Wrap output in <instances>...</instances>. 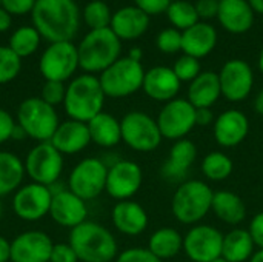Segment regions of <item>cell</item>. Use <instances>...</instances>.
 Returning <instances> with one entry per match:
<instances>
[{"instance_id": "d6986e66", "label": "cell", "mask_w": 263, "mask_h": 262, "mask_svg": "<svg viewBox=\"0 0 263 262\" xmlns=\"http://www.w3.org/2000/svg\"><path fill=\"white\" fill-rule=\"evenodd\" d=\"M216 142L223 148H233L242 144L250 133V120L239 110H227L219 114L213 125Z\"/></svg>"}, {"instance_id": "11a10c76", "label": "cell", "mask_w": 263, "mask_h": 262, "mask_svg": "<svg viewBox=\"0 0 263 262\" xmlns=\"http://www.w3.org/2000/svg\"><path fill=\"white\" fill-rule=\"evenodd\" d=\"M142 56H143V53H142L140 48H133V49L129 51V54H128V57H131V59H134V60H137V62L142 60Z\"/></svg>"}, {"instance_id": "ffe728a7", "label": "cell", "mask_w": 263, "mask_h": 262, "mask_svg": "<svg viewBox=\"0 0 263 262\" xmlns=\"http://www.w3.org/2000/svg\"><path fill=\"white\" fill-rule=\"evenodd\" d=\"M197 158V147L190 139L176 141L171 147L170 156L160 168V174L165 181L173 184H182L186 179V174Z\"/></svg>"}, {"instance_id": "f907efd6", "label": "cell", "mask_w": 263, "mask_h": 262, "mask_svg": "<svg viewBox=\"0 0 263 262\" xmlns=\"http://www.w3.org/2000/svg\"><path fill=\"white\" fill-rule=\"evenodd\" d=\"M11 23H12V19H11V14L3 9L0 6V32H5L11 28Z\"/></svg>"}, {"instance_id": "44dd1931", "label": "cell", "mask_w": 263, "mask_h": 262, "mask_svg": "<svg viewBox=\"0 0 263 262\" xmlns=\"http://www.w3.org/2000/svg\"><path fill=\"white\" fill-rule=\"evenodd\" d=\"M63 156H71L83 151L91 144V136L86 122L68 119L60 122L54 136L49 141Z\"/></svg>"}, {"instance_id": "ac0fdd59", "label": "cell", "mask_w": 263, "mask_h": 262, "mask_svg": "<svg viewBox=\"0 0 263 262\" xmlns=\"http://www.w3.org/2000/svg\"><path fill=\"white\" fill-rule=\"evenodd\" d=\"M54 242L40 230H28L11 241V262H49Z\"/></svg>"}, {"instance_id": "2e32d148", "label": "cell", "mask_w": 263, "mask_h": 262, "mask_svg": "<svg viewBox=\"0 0 263 262\" xmlns=\"http://www.w3.org/2000/svg\"><path fill=\"white\" fill-rule=\"evenodd\" d=\"M219 80L222 96L227 100L242 102L251 94L254 85V73L248 62L233 59L222 66L219 73Z\"/></svg>"}, {"instance_id": "3957f363", "label": "cell", "mask_w": 263, "mask_h": 262, "mask_svg": "<svg viewBox=\"0 0 263 262\" xmlns=\"http://www.w3.org/2000/svg\"><path fill=\"white\" fill-rule=\"evenodd\" d=\"M105 93L100 80L94 74H82L74 77L66 85V94L63 100V110L69 119L89 122L99 113L103 111Z\"/></svg>"}, {"instance_id": "6da1fadb", "label": "cell", "mask_w": 263, "mask_h": 262, "mask_svg": "<svg viewBox=\"0 0 263 262\" xmlns=\"http://www.w3.org/2000/svg\"><path fill=\"white\" fill-rule=\"evenodd\" d=\"M32 26L49 43L71 42L80 26V11L74 0H35Z\"/></svg>"}, {"instance_id": "4316f807", "label": "cell", "mask_w": 263, "mask_h": 262, "mask_svg": "<svg viewBox=\"0 0 263 262\" xmlns=\"http://www.w3.org/2000/svg\"><path fill=\"white\" fill-rule=\"evenodd\" d=\"M222 96L219 73L214 71H202L188 88V100L190 103L199 108H211L219 97Z\"/></svg>"}, {"instance_id": "6f0895ef", "label": "cell", "mask_w": 263, "mask_h": 262, "mask_svg": "<svg viewBox=\"0 0 263 262\" xmlns=\"http://www.w3.org/2000/svg\"><path fill=\"white\" fill-rule=\"evenodd\" d=\"M259 69H260V73L263 74V46L262 49H260V54H259Z\"/></svg>"}, {"instance_id": "7402d4cb", "label": "cell", "mask_w": 263, "mask_h": 262, "mask_svg": "<svg viewBox=\"0 0 263 262\" xmlns=\"http://www.w3.org/2000/svg\"><path fill=\"white\" fill-rule=\"evenodd\" d=\"M180 80L174 74L173 68L168 66H154L145 71V79L142 90L145 94L157 102H170L176 99L180 91Z\"/></svg>"}, {"instance_id": "484cf974", "label": "cell", "mask_w": 263, "mask_h": 262, "mask_svg": "<svg viewBox=\"0 0 263 262\" xmlns=\"http://www.w3.org/2000/svg\"><path fill=\"white\" fill-rule=\"evenodd\" d=\"M217 45V31L206 22H197L191 28L182 31V51L194 59H203Z\"/></svg>"}, {"instance_id": "9f6ffc18", "label": "cell", "mask_w": 263, "mask_h": 262, "mask_svg": "<svg viewBox=\"0 0 263 262\" xmlns=\"http://www.w3.org/2000/svg\"><path fill=\"white\" fill-rule=\"evenodd\" d=\"M250 262H263V249H259L257 252H254Z\"/></svg>"}, {"instance_id": "83f0119b", "label": "cell", "mask_w": 263, "mask_h": 262, "mask_svg": "<svg viewBox=\"0 0 263 262\" xmlns=\"http://www.w3.org/2000/svg\"><path fill=\"white\" fill-rule=\"evenodd\" d=\"M88 130L91 142L102 148H112L122 142V127L120 120L109 113H99L88 122Z\"/></svg>"}, {"instance_id": "74e56055", "label": "cell", "mask_w": 263, "mask_h": 262, "mask_svg": "<svg viewBox=\"0 0 263 262\" xmlns=\"http://www.w3.org/2000/svg\"><path fill=\"white\" fill-rule=\"evenodd\" d=\"M173 71H174V74L177 76V79L180 82H190L191 83L202 73L200 60L183 54L182 57H179L176 60V63L173 66Z\"/></svg>"}, {"instance_id": "cb8c5ba5", "label": "cell", "mask_w": 263, "mask_h": 262, "mask_svg": "<svg viewBox=\"0 0 263 262\" xmlns=\"http://www.w3.org/2000/svg\"><path fill=\"white\" fill-rule=\"evenodd\" d=\"M217 19L231 34H243L254 23V11L248 0H219Z\"/></svg>"}, {"instance_id": "52a82bcc", "label": "cell", "mask_w": 263, "mask_h": 262, "mask_svg": "<svg viewBox=\"0 0 263 262\" xmlns=\"http://www.w3.org/2000/svg\"><path fill=\"white\" fill-rule=\"evenodd\" d=\"M143 79L145 69L142 63L128 56L117 59L99 76L105 96L112 99H122L137 93L143 85Z\"/></svg>"}, {"instance_id": "f546056e", "label": "cell", "mask_w": 263, "mask_h": 262, "mask_svg": "<svg viewBox=\"0 0 263 262\" xmlns=\"http://www.w3.org/2000/svg\"><path fill=\"white\" fill-rule=\"evenodd\" d=\"M25 176L23 161L11 151H0V199L14 195L23 185Z\"/></svg>"}, {"instance_id": "e575fe53", "label": "cell", "mask_w": 263, "mask_h": 262, "mask_svg": "<svg viewBox=\"0 0 263 262\" xmlns=\"http://www.w3.org/2000/svg\"><path fill=\"white\" fill-rule=\"evenodd\" d=\"M166 15L170 19V22L173 23V28H176L179 31H185V29L191 28L193 25H196L197 22H200L197 11H196V5H193L186 0L171 2V5L166 9Z\"/></svg>"}, {"instance_id": "b9f144b4", "label": "cell", "mask_w": 263, "mask_h": 262, "mask_svg": "<svg viewBox=\"0 0 263 262\" xmlns=\"http://www.w3.org/2000/svg\"><path fill=\"white\" fill-rule=\"evenodd\" d=\"M49 262H79V258L69 242L54 244Z\"/></svg>"}, {"instance_id": "5b68a950", "label": "cell", "mask_w": 263, "mask_h": 262, "mask_svg": "<svg viewBox=\"0 0 263 262\" xmlns=\"http://www.w3.org/2000/svg\"><path fill=\"white\" fill-rule=\"evenodd\" d=\"M213 196L214 191L206 182L199 179L185 181L174 191L173 216L182 224H197L211 212Z\"/></svg>"}, {"instance_id": "816d5d0a", "label": "cell", "mask_w": 263, "mask_h": 262, "mask_svg": "<svg viewBox=\"0 0 263 262\" xmlns=\"http://www.w3.org/2000/svg\"><path fill=\"white\" fill-rule=\"evenodd\" d=\"M25 137H28V136H26V133H25V131H23V128H22V127H18V125H17V122H15V127H14V131H12L11 141H22V139H25Z\"/></svg>"}, {"instance_id": "db71d44e", "label": "cell", "mask_w": 263, "mask_h": 262, "mask_svg": "<svg viewBox=\"0 0 263 262\" xmlns=\"http://www.w3.org/2000/svg\"><path fill=\"white\" fill-rule=\"evenodd\" d=\"M248 3L251 5L254 12L263 14V0H248Z\"/></svg>"}, {"instance_id": "4fadbf2b", "label": "cell", "mask_w": 263, "mask_h": 262, "mask_svg": "<svg viewBox=\"0 0 263 262\" xmlns=\"http://www.w3.org/2000/svg\"><path fill=\"white\" fill-rule=\"evenodd\" d=\"M52 191L49 187L29 182L12 195V212L22 221L34 222L49 215Z\"/></svg>"}, {"instance_id": "ab89813d", "label": "cell", "mask_w": 263, "mask_h": 262, "mask_svg": "<svg viewBox=\"0 0 263 262\" xmlns=\"http://www.w3.org/2000/svg\"><path fill=\"white\" fill-rule=\"evenodd\" d=\"M65 94H66V85L63 82H55V80H46L42 86V94L40 97L49 103L51 107H57V105H63L65 100Z\"/></svg>"}, {"instance_id": "d4e9b609", "label": "cell", "mask_w": 263, "mask_h": 262, "mask_svg": "<svg viewBox=\"0 0 263 262\" xmlns=\"http://www.w3.org/2000/svg\"><path fill=\"white\" fill-rule=\"evenodd\" d=\"M149 15L137 6H123L112 14L109 28L120 40H136L146 32Z\"/></svg>"}, {"instance_id": "9c48e42d", "label": "cell", "mask_w": 263, "mask_h": 262, "mask_svg": "<svg viewBox=\"0 0 263 262\" xmlns=\"http://www.w3.org/2000/svg\"><path fill=\"white\" fill-rule=\"evenodd\" d=\"M122 141L134 151L151 153L162 144V133L157 120L143 111H129L120 120Z\"/></svg>"}, {"instance_id": "836d02e7", "label": "cell", "mask_w": 263, "mask_h": 262, "mask_svg": "<svg viewBox=\"0 0 263 262\" xmlns=\"http://www.w3.org/2000/svg\"><path fill=\"white\" fill-rule=\"evenodd\" d=\"M233 161L230 156H227L222 151H213L208 153L202 161V173L206 179L220 182L231 176L233 173Z\"/></svg>"}, {"instance_id": "c3c4849f", "label": "cell", "mask_w": 263, "mask_h": 262, "mask_svg": "<svg viewBox=\"0 0 263 262\" xmlns=\"http://www.w3.org/2000/svg\"><path fill=\"white\" fill-rule=\"evenodd\" d=\"M214 114L211 111V108H199L196 110V127H208L211 124H214Z\"/></svg>"}, {"instance_id": "f1b7e54d", "label": "cell", "mask_w": 263, "mask_h": 262, "mask_svg": "<svg viewBox=\"0 0 263 262\" xmlns=\"http://www.w3.org/2000/svg\"><path fill=\"white\" fill-rule=\"evenodd\" d=\"M211 212L225 224L237 225L247 218V207L242 198L233 191L220 190L214 191Z\"/></svg>"}, {"instance_id": "8fae6325", "label": "cell", "mask_w": 263, "mask_h": 262, "mask_svg": "<svg viewBox=\"0 0 263 262\" xmlns=\"http://www.w3.org/2000/svg\"><path fill=\"white\" fill-rule=\"evenodd\" d=\"M79 68V53L72 42L51 43L42 54L39 62L40 74L45 80L66 82Z\"/></svg>"}, {"instance_id": "ee69618b", "label": "cell", "mask_w": 263, "mask_h": 262, "mask_svg": "<svg viewBox=\"0 0 263 262\" xmlns=\"http://www.w3.org/2000/svg\"><path fill=\"white\" fill-rule=\"evenodd\" d=\"M35 5V0H2V8L6 9L11 15H22L31 12Z\"/></svg>"}, {"instance_id": "94428289", "label": "cell", "mask_w": 263, "mask_h": 262, "mask_svg": "<svg viewBox=\"0 0 263 262\" xmlns=\"http://www.w3.org/2000/svg\"><path fill=\"white\" fill-rule=\"evenodd\" d=\"M0 5H2V0H0Z\"/></svg>"}, {"instance_id": "f35d334b", "label": "cell", "mask_w": 263, "mask_h": 262, "mask_svg": "<svg viewBox=\"0 0 263 262\" xmlns=\"http://www.w3.org/2000/svg\"><path fill=\"white\" fill-rule=\"evenodd\" d=\"M157 48L165 54H174L182 51V31L176 28H165L157 36Z\"/></svg>"}, {"instance_id": "bcb514c9", "label": "cell", "mask_w": 263, "mask_h": 262, "mask_svg": "<svg viewBox=\"0 0 263 262\" xmlns=\"http://www.w3.org/2000/svg\"><path fill=\"white\" fill-rule=\"evenodd\" d=\"M248 232L253 238V242L256 247L263 249V212L257 213L253 219L251 224L248 227Z\"/></svg>"}, {"instance_id": "1f68e13d", "label": "cell", "mask_w": 263, "mask_h": 262, "mask_svg": "<svg viewBox=\"0 0 263 262\" xmlns=\"http://www.w3.org/2000/svg\"><path fill=\"white\" fill-rule=\"evenodd\" d=\"M254 242L248 230L234 229L223 235L222 256L230 262H247L254 255Z\"/></svg>"}, {"instance_id": "681fc988", "label": "cell", "mask_w": 263, "mask_h": 262, "mask_svg": "<svg viewBox=\"0 0 263 262\" xmlns=\"http://www.w3.org/2000/svg\"><path fill=\"white\" fill-rule=\"evenodd\" d=\"M11 261V242L0 235V262Z\"/></svg>"}, {"instance_id": "ba28073f", "label": "cell", "mask_w": 263, "mask_h": 262, "mask_svg": "<svg viewBox=\"0 0 263 262\" xmlns=\"http://www.w3.org/2000/svg\"><path fill=\"white\" fill-rule=\"evenodd\" d=\"M23 164L25 173L32 182L52 187L59 182L63 173L65 159L51 142H37L28 151Z\"/></svg>"}, {"instance_id": "8992f818", "label": "cell", "mask_w": 263, "mask_h": 262, "mask_svg": "<svg viewBox=\"0 0 263 262\" xmlns=\"http://www.w3.org/2000/svg\"><path fill=\"white\" fill-rule=\"evenodd\" d=\"M15 122L35 142H49L60 125L57 110L42 97L25 99L17 108Z\"/></svg>"}, {"instance_id": "8d00e7d4", "label": "cell", "mask_w": 263, "mask_h": 262, "mask_svg": "<svg viewBox=\"0 0 263 262\" xmlns=\"http://www.w3.org/2000/svg\"><path fill=\"white\" fill-rule=\"evenodd\" d=\"M22 69V59L9 48L0 46V85L14 80Z\"/></svg>"}, {"instance_id": "30bf717a", "label": "cell", "mask_w": 263, "mask_h": 262, "mask_svg": "<svg viewBox=\"0 0 263 262\" xmlns=\"http://www.w3.org/2000/svg\"><path fill=\"white\" fill-rule=\"evenodd\" d=\"M108 165L99 158H85L76 164L68 178V190L80 199L92 201L106 188Z\"/></svg>"}, {"instance_id": "7c38bea8", "label": "cell", "mask_w": 263, "mask_h": 262, "mask_svg": "<svg viewBox=\"0 0 263 262\" xmlns=\"http://www.w3.org/2000/svg\"><path fill=\"white\" fill-rule=\"evenodd\" d=\"M156 120L165 139L180 141L196 127V108L188 99L176 97L163 105Z\"/></svg>"}, {"instance_id": "680465c9", "label": "cell", "mask_w": 263, "mask_h": 262, "mask_svg": "<svg viewBox=\"0 0 263 262\" xmlns=\"http://www.w3.org/2000/svg\"><path fill=\"white\" fill-rule=\"evenodd\" d=\"M3 218V204H2V199H0V221Z\"/></svg>"}, {"instance_id": "277c9868", "label": "cell", "mask_w": 263, "mask_h": 262, "mask_svg": "<svg viewBox=\"0 0 263 262\" xmlns=\"http://www.w3.org/2000/svg\"><path fill=\"white\" fill-rule=\"evenodd\" d=\"M122 40L111 28L91 29L77 46L79 68L86 74L103 73L117 59H120Z\"/></svg>"}, {"instance_id": "603a6c76", "label": "cell", "mask_w": 263, "mask_h": 262, "mask_svg": "<svg viewBox=\"0 0 263 262\" xmlns=\"http://www.w3.org/2000/svg\"><path fill=\"white\" fill-rule=\"evenodd\" d=\"M112 225L126 236H139L148 227L146 210L134 201H119L111 212Z\"/></svg>"}, {"instance_id": "f5cc1de1", "label": "cell", "mask_w": 263, "mask_h": 262, "mask_svg": "<svg viewBox=\"0 0 263 262\" xmlns=\"http://www.w3.org/2000/svg\"><path fill=\"white\" fill-rule=\"evenodd\" d=\"M254 108H256V111L263 116V90L262 91H259V94L256 96V100H254Z\"/></svg>"}, {"instance_id": "d6a6232c", "label": "cell", "mask_w": 263, "mask_h": 262, "mask_svg": "<svg viewBox=\"0 0 263 262\" xmlns=\"http://www.w3.org/2000/svg\"><path fill=\"white\" fill-rule=\"evenodd\" d=\"M40 34L34 26H20L9 37V48L20 57H29L34 54L40 45Z\"/></svg>"}, {"instance_id": "91938a15", "label": "cell", "mask_w": 263, "mask_h": 262, "mask_svg": "<svg viewBox=\"0 0 263 262\" xmlns=\"http://www.w3.org/2000/svg\"><path fill=\"white\" fill-rule=\"evenodd\" d=\"M213 262H230V261H227V259H225L223 256H220V258H217V259H214V261H213Z\"/></svg>"}, {"instance_id": "4dcf8cb0", "label": "cell", "mask_w": 263, "mask_h": 262, "mask_svg": "<svg viewBox=\"0 0 263 262\" xmlns=\"http://www.w3.org/2000/svg\"><path fill=\"white\" fill-rule=\"evenodd\" d=\"M146 249L160 261L171 259L183 250V236L173 227H163L149 236Z\"/></svg>"}, {"instance_id": "e0dca14e", "label": "cell", "mask_w": 263, "mask_h": 262, "mask_svg": "<svg viewBox=\"0 0 263 262\" xmlns=\"http://www.w3.org/2000/svg\"><path fill=\"white\" fill-rule=\"evenodd\" d=\"M49 188L52 191L49 216L57 225L72 230L86 221L88 207L83 199H80L68 188Z\"/></svg>"}, {"instance_id": "5bb4252c", "label": "cell", "mask_w": 263, "mask_h": 262, "mask_svg": "<svg viewBox=\"0 0 263 262\" xmlns=\"http://www.w3.org/2000/svg\"><path fill=\"white\" fill-rule=\"evenodd\" d=\"M223 233L213 225L199 224L183 236V252L193 262H213L222 256Z\"/></svg>"}, {"instance_id": "7bdbcfd3", "label": "cell", "mask_w": 263, "mask_h": 262, "mask_svg": "<svg viewBox=\"0 0 263 262\" xmlns=\"http://www.w3.org/2000/svg\"><path fill=\"white\" fill-rule=\"evenodd\" d=\"M171 0H134V6L142 9L148 15H157L166 12Z\"/></svg>"}, {"instance_id": "7dc6e473", "label": "cell", "mask_w": 263, "mask_h": 262, "mask_svg": "<svg viewBox=\"0 0 263 262\" xmlns=\"http://www.w3.org/2000/svg\"><path fill=\"white\" fill-rule=\"evenodd\" d=\"M196 11L199 19H213L217 17L219 0H199L196 3Z\"/></svg>"}, {"instance_id": "9a60e30c", "label": "cell", "mask_w": 263, "mask_h": 262, "mask_svg": "<svg viewBox=\"0 0 263 262\" xmlns=\"http://www.w3.org/2000/svg\"><path fill=\"white\" fill-rule=\"evenodd\" d=\"M142 182L143 171L140 165L133 161L120 159L108 167L105 191L117 201H128L140 190Z\"/></svg>"}, {"instance_id": "f6af8a7d", "label": "cell", "mask_w": 263, "mask_h": 262, "mask_svg": "<svg viewBox=\"0 0 263 262\" xmlns=\"http://www.w3.org/2000/svg\"><path fill=\"white\" fill-rule=\"evenodd\" d=\"M14 127H15V119L11 116V113L0 108V145L11 141Z\"/></svg>"}, {"instance_id": "d590c367", "label": "cell", "mask_w": 263, "mask_h": 262, "mask_svg": "<svg viewBox=\"0 0 263 262\" xmlns=\"http://www.w3.org/2000/svg\"><path fill=\"white\" fill-rule=\"evenodd\" d=\"M83 19L91 29H103V28H109L112 14L105 2L92 0L85 6Z\"/></svg>"}, {"instance_id": "60d3db41", "label": "cell", "mask_w": 263, "mask_h": 262, "mask_svg": "<svg viewBox=\"0 0 263 262\" xmlns=\"http://www.w3.org/2000/svg\"><path fill=\"white\" fill-rule=\"evenodd\" d=\"M116 262H163L156 258L148 249L143 247H133L126 249L122 253L117 255Z\"/></svg>"}, {"instance_id": "7a4b0ae2", "label": "cell", "mask_w": 263, "mask_h": 262, "mask_svg": "<svg viewBox=\"0 0 263 262\" xmlns=\"http://www.w3.org/2000/svg\"><path fill=\"white\" fill-rule=\"evenodd\" d=\"M71 247L80 262H112L119 255L116 236L94 221H85L69 232Z\"/></svg>"}]
</instances>
